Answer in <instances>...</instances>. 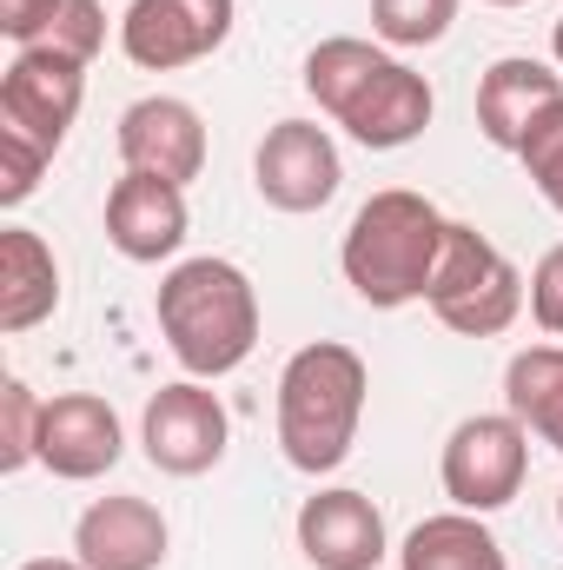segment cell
Listing matches in <instances>:
<instances>
[{
    "mask_svg": "<svg viewBox=\"0 0 563 570\" xmlns=\"http://www.w3.org/2000/svg\"><path fill=\"white\" fill-rule=\"evenodd\" d=\"M166 352L186 365V379H226L259 345V292L233 259H179L152 292Z\"/></svg>",
    "mask_w": 563,
    "mask_h": 570,
    "instance_id": "obj_2",
    "label": "cell"
},
{
    "mask_svg": "<svg viewBox=\"0 0 563 570\" xmlns=\"http://www.w3.org/2000/svg\"><path fill=\"white\" fill-rule=\"evenodd\" d=\"M557 100H563V73H551L531 53H504L477 80V134L491 146H504V153H517L524 134L537 127V114H551Z\"/></svg>",
    "mask_w": 563,
    "mask_h": 570,
    "instance_id": "obj_16",
    "label": "cell"
},
{
    "mask_svg": "<svg viewBox=\"0 0 563 570\" xmlns=\"http://www.w3.org/2000/svg\"><path fill=\"white\" fill-rule=\"evenodd\" d=\"M457 20V0H372V33L385 47H437Z\"/></svg>",
    "mask_w": 563,
    "mask_h": 570,
    "instance_id": "obj_20",
    "label": "cell"
},
{
    "mask_svg": "<svg viewBox=\"0 0 563 570\" xmlns=\"http://www.w3.org/2000/svg\"><path fill=\"white\" fill-rule=\"evenodd\" d=\"M551 53H557V67H563V20L551 27Z\"/></svg>",
    "mask_w": 563,
    "mask_h": 570,
    "instance_id": "obj_28",
    "label": "cell"
},
{
    "mask_svg": "<svg viewBox=\"0 0 563 570\" xmlns=\"http://www.w3.org/2000/svg\"><path fill=\"white\" fill-rule=\"evenodd\" d=\"M166 544H172V531H166L159 504L127 498V491L87 504L80 524H73V558L87 570H159Z\"/></svg>",
    "mask_w": 563,
    "mask_h": 570,
    "instance_id": "obj_15",
    "label": "cell"
},
{
    "mask_svg": "<svg viewBox=\"0 0 563 570\" xmlns=\"http://www.w3.org/2000/svg\"><path fill=\"white\" fill-rule=\"evenodd\" d=\"M186 233H192L186 186L152 179V173H127V179H113V193H107V239H113L120 259H134V266H159V259H172V253L186 246Z\"/></svg>",
    "mask_w": 563,
    "mask_h": 570,
    "instance_id": "obj_13",
    "label": "cell"
},
{
    "mask_svg": "<svg viewBox=\"0 0 563 570\" xmlns=\"http://www.w3.org/2000/svg\"><path fill=\"white\" fill-rule=\"evenodd\" d=\"M298 551L312 570H378L385 564V511L365 491H318L298 504Z\"/></svg>",
    "mask_w": 563,
    "mask_h": 570,
    "instance_id": "obj_14",
    "label": "cell"
},
{
    "mask_svg": "<svg viewBox=\"0 0 563 570\" xmlns=\"http://www.w3.org/2000/svg\"><path fill=\"white\" fill-rule=\"evenodd\" d=\"M504 412L563 451V345H524L504 365Z\"/></svg>",
    "mask_w": 563,
    "mask_h": 570,
    "instance_id": "obj_19",
    "label": "cell"
},
{
    "mask_svg": "<svg viewBox=\"0 0 563 570\" xmlns=\"http://www.w3.org/2000/svg\"><path fill=\"white\" fill-rule=\"evenodd\" d=\"M398 570H511L504 544L491 538V524L477 511H437L405 538Z\"/></svg>",
    "mask_w": 563,
    "mask_h": 570,
    "instance_id": "obj_18",
    "label": "cell"
},
{
    "mask_svg": "<svg viewBox=\"0 0 563 570\" xmlns=\"http://www.w3.org/2000/svg\"><path fill=\"white\" fill-rule=\"evenodd\" d=\"M47 13H53V0H0V33H7L13 47H40Z\"/></svg>",
    "mask_w": 563,
    "mask_h": 570,
    "instance_id": "obj_26",
    "label": "cell"
},
{
    "mask_svg": "<svg viewBox=\"0 0 563 570\" xmlns=\"http://www.w3.org/2000/svg\"><path fill=\"white\" fill-rule=\"evenodd\" d=\"M365 392L372 372L352 345L338 338H312L285 358L279 372V451L292 471L325 478L352 458L358 419H365Z\"/></svg>",
    "mask_w": 563,
    "mask_h": 570,
    "instance_id": "obj_3",
    "label": "cell"
},
{
    "mask_svg": "<svg viewBox=\"0 0 563 570\" xmlns=\"http://www.w3.org/2000/svg\"><path fill=\"white\" fill-rule=\"evenodd\" d=\"M517 159H524V173H531V186L544 193V206L563 219V100L551 114H537V127L524 134L517 146Z\"/></svg>",
    "mask_w": 563,
    "mask_h": 570,
    "instance_id": "obj_22",
    "label": "cell"
},
{
    "mask_svg": "<svg viewBox=\"0 0 563 570\" xmlns=\"http://www.w3.org/2000/svg\"><path fill=\"white\" fill-rule=\"evenodd\" d=\"M120 159L127 173H152V179H199L206 173V120L192 100H172V94H152L134 100L120 114Z\"/></svg>",
    "mask_w": 563,
    "mask_h": 570,
    "instance_id": "obj_12",
    "label": "cell"
},
{
    "mask_svg": "<svg viewBox=\"0 0 563 570\" xmlns=\"http://www.w3.org/2000/svg\"><path fill=\"white\" fill-rule=\"evenodd\" d=\"M437 478H444V498L457 511H504L524 478H531V431L517 425L511 412H477L444 438V458H437Z\"/></svg>",
    "mask_w": 563,
    "mask_h": 570,
    "instance_id": "obj_6",
    "label": "cell"
},
{
    "mask_svg": "<svg viewBox=\"0 0 563 570\" xmlns=\"http://www.w3.org/2000/svg\"><path fill=\"white\" fill-rule=\"evenodd\" d=\"M305 94L318 100L325 120H338L345 134L372 153H398L431 127V80L412 73L398 53L332 33L305 53Z\"/></svg>",
    "mask_w": 563,
    "mask_h": 570,
    "instance_id": "obj_1",
    "label": "cell"
},
{
    "mask_svg": "<svg viewBox=\"0 0 563 570\" xmlns=\"http://www.w3.org/2000/svg\"><path fill=\"white\" fill-rule=\"evenodd\" d=\"M127 451V431L120 412L100 399V392H60L47 399L40 412V464L67 484H87V478H107Z\"/></svg>",
    "mask_w": 563,
    "mask_h": 570,
    "instance_id": "obj_11",
    "label": "cell"
},
{
    "mask_svg": "<svg viewBox=\"0 0 563 570\" xmlns=\"http://www.w3.org/2000/svg\"><path fill=\"white\" fill-rule=\"evenodd\" d=\"M60 305V259L40 233L27 226H0V332L20 338L40 318H53Z\"/></svg>",
    "mask_w": 563,
    "mask_h": 570,
    "instance_id": "obj_17",
    "label": "cell"
},
{
    "mask_svg": "<svg viewBox=\"0 0 563 570\" xmlns=\"http://www.w3.org/2000/svg\"><path fill=\"white\" fill-rule=\"evenodd\" d=\"M87 100V60L60 53V47H13L7 73H0V127L40 140L60 153Z\"/></svg>",
    "mask_w": 563,
    "mask_h": 570,
    "instance_id": "obj_7",
    "label": "cell"
},
{
    "mask_svg": "<svg viewBox=\"0 0 563 570\" xmlns=\"http://www.w3.org/2000/svg\"><path fill=\"white\" fill-rule=\"evenodd\" d=\"M338 179H345V159H338V146H332V134L318 120H279L253 153V186H259V199L273 213L332 206Z\"/></svg>",
    "mask_w": 563,
    "mask_h": 570,
    "instance_id": "obj_10",
    "label": "cell"
},
{
    "mask_svg": "<svg viewBox=\"0 0 563 570\" xmlns=\"http://www.w3.org/2000/svg\"><path fill=\"white\" fill-rule=\"evenodd\" d=\"M226 438H233V419H226L219 392H206V379H179V385H159L146 399L140 444L152 458V471H166V478L213 471L226 458Z\"/></svg>",
    "mask_w": 563,
    "mask_h": 570,
    "instance_id": "obj_8",
    "label": "cell"
},
{
    "mask_svg": "<svg viewBox=\"0 0 563 570\" xmlns=\"http://www.w3.org/2000/svg\"><path fill=\"white\" fill-rule=\"evenodd\" d=\"M20 570H87L80 558H27Z\"/></svg>",
    "mask_w": 563,
    "mask_h": 570,
    "instance_id": "obj_27",
    "label": "cell"
},
{
    "mask_svg": "<svg viewBox=\"0 0 563 570\" xmlns=\"http://www.w3.org/2000/svg\"><path fill=\"white\" fill-rule=\"evenodd\" d=\"M40 47H60V53H73V60H93V53L107 47V7H100V0H53Z\"/></svg>",
    "mask_w": 563,
    "mask_h": 570,
    "instance_id": "obj_23",
    "label": "cell"
},
{
    "mask_svg": "<svg viewBox=\"0 0 563 570\" xmlns=\"http://www.w3.org/2000/svg\"><path fill=\"white\" fill-rule=\"evenodd\" d=\"M557 518H563V491H557Z\"/></svg>",
    "mask_w": 563,
    "mask_h": 570,
    "instance_id": "obj_30",
    "label": "cell"
},
{
    "mask_svg": "<svg viewBox=\"0 0 563 570\" xmlns=\"http://www.w3.org/2000/svg\"><path fill=\"white\" fill-rule=\"evenodd\" d=\"M47 166H53V153H47L40 140L0 127V206H7V213L27 206V199L40 193V173H47Z\"/></svg>",
    "mask_w": 563,
    "mask_h": 570,
    "instance_id": "obj_24",
    "label": "cell"
},
{
    "mask_svg": "<svg viewBox=\"0 0 563 570\" xmlns=\"http://www.w3.org/2000/svg\"><path fill=\"white\" fill-rule=\"evenodd\" d=\"M524 298H531L524 273H517L477 226L451 219L444 253H437V273L424 285V305L437 312V325L457 332V338H497V332L517 325Z\"/></svg>",
    "mask_w": 563,
    "mask_h": 570,
    "instance_id": "obj_5",
    "label": "cell"
},
{
    "mask_svg": "<svg viewBox=\"0 0 563 570\" xmlns=\"http://www.w3.org/2000/svg\"><path fill=\"white\" fill-rule=\"evenodd\" d=\"M233 13H239L233 0H134L120 13V53L146 73L192 67L226 47Z\"/></svg>",
    "mask_w": 563,
    "mask_h": 570,
    "instance_id": "obj_9",
    "label": "cell"
},
{
    "mask_svg": "<svg viewBox=\"0 0 563 570\" xmlns=\"http://www.w3.org/2000/svg\"><path fill=\"white\" fill-rule=\"evenodd\" d=\"M484 7H524V0H484Z\"/></svg>",
    "mask_w": 563,
    "mask_h": 570,
    "instance_id": "obj_29",
    "label": "cell"
},
{
    "mask_svg": "<svg viewBox=\"0 0 563 570\" xmlns=\"http://www.w3.org/2000/svg\"><path fill=\"white\" fill-rule=\"evenodd\" d=\"M444 233L451 219L412 193V186H385L372 193L358 213H352V233L338 246V266H345V285L378 305V312H398L424 298V285L437 273V253H444Z\"/></svg>",
    "mask_w": 563,
    "mask_h": 570,
    "instance_id": "obj_4",
    "label": "cell"
},
{
    "mask_svg": "<svg viewBox=\"0 0 563 570\" xmlns=\"http://www.w3.org/2000/svg\"><path fill=\"white\" fill-rule=\"evenodd\" d=\"M531 318L563 338V246H551L544 259H537V273H531Z\"/></svg>",
    "mask_w": 563,
    "mask_h": 570,
    "instance_id": "obj_25",
    "label": "cell"
},
{
    "mask_svg": "<svg viewBox=\"0 0 563 570\" xmlns=\"http://www.w3.org/2000/svg\"><path fill=\"white\" fill-rule=\"evenodd\" d=\"M40 412H47V399L27 379L0 385V471H27L40 458Z\"/></svg>",
    "mask_w": 563,
    "mask_h": 570,
    "instance_id": "obj_21",
    "label": "cell"
}]
</instances>
